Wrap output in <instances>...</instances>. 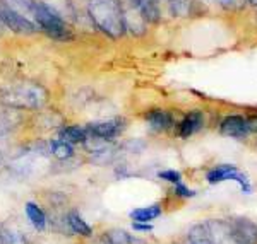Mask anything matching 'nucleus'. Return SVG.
<instances>
[{
	"mask_svg": "<svg viewBox=\"0 0 257 244\" xmlns=\"http://www.w3.org/2000/svg\"><path fill=\"white\" fill-rule=\"evenodd\" d=\"M250 4H254V6H257V0H248Z\"/></svg>",
	"mask_w": 257,
	"mask_h": 244,
	"instance_id": "c85d7f7f",
	"label": "nucleus"
},
{
	"mask_svg": "<svg viewBox=\"0 0 257 244\" xmlns=\"http://www.w3.org/2000/svg\"><path fill=\"white\" fill-rule=\"evenodd\" d=\"M187 242L189 244H214L208 224L202 222V224H196L190 227V230L187 234Z\"/></svg>",
	"mask_w": 257,
	"mask_h": 244,
	"instance_id": "4468645a",
	"label": "nucleus"
},
{
	"mask_svg": "<svg viewBox=\"0 0 257 244\" xmlns=\"http://www.w3.org/2000/svg\"><path fill=\"white\" fill-rule=\"evenodd\" d=\"M185 244H189V242H185Z\"/></svg>",
	"mask_w": 257,
	"mask_h": 244,
	"instance_id": "c756f323",
	"label": "nucleus"
},
{
	"mask_svg": "<svg viewBox=\"0 0 257 244\" xmlns=\"http://www.w3.org/2000/svg\"><path fill=\"white\" fill-rule=\"evenodd\" d=\"M218 4L226 10H238L245 4V0H218Z\"/></svg>",
	"mask_w": 257,
	"mask_h": 244,
	"instance_id": "412c9836",
	"label": "nucleus"
},
{
	"mask_svg": "<svg viewBox=\"0 0 257 244\" xmlns=\"http://www.w3.org/2000/svg\"><path fill=\"white\" fill-rule=\"evenodd\" d=\"M132 229H134V230H141V232H149L153 227L149 226L148 222H134V224H132Z\"/></svg>",
	"mask_w": 257,
	"mask_h": 244,
	"instance_id": "393cba45",
	"label": "nucleus"
},
{
	"mask_svg": "<svg viewBox=\"0 0 257 244\" xmlns=\"http://www.w3.org/2000/svg\"><path fill=\"white\" fill-rule=\"evenodd\" d=\"M2 162H4V156L0 154V166H2Z\"/></svg>",
	"mask_w": 257,
	"mask_h": 244,
	"instance_id": "cd10ccee",
	"label": "nucleus"
},
{
	"mask_svg": "<svg viewBox=\"0 0 257 244\" xmlns=\"http://www.w3.org/2000/svg\"><path fill=\"white\" fill-rule=\"evenodd\" d=\"M146 120L149 123V126L156 132H165L167 128L172 126V116L167 111H161V110H155V111H149L146 114Z\"/></svg>",
	"mask_w": 257,
	"mask_h": 244,
	"instance_id": "2eb2a0df",
	"label": "nucleus"
},
{
	"mask_svg": "<svg viewBox=\"0 0 257 244\" xmlns=\"http://www.w3.org/2000/svg\"><path fill=\"white\" fill-rule=\"evenodd\" d=\"M24 212H26V217L30 220V224L35 227L38 232H43L47 229V214L41 206L36 204V202H28L24 205Z\"/></svg>",
	"mask_w": 257,
	"mask_h": 244,
	"instance_id": "1a4fd4ad",
	"label": "nucleus"
},
{
	"mask_svg": "<svg viewBox=\"0 0 257 244\" xmlns=\"http://www.w3.org/2000/svg\"><path fill=\"white\" fill-rule=\"evenodd\" d=\"M125 128V120L122 118H113V120H105V122H94L89 123L86 126L89 135L103 140H111L115 138L117 135H120Z\"/></svg>",
	"mask_w": 257,
	"mask_h": 244,
	"instance_id": "423d86ee",
	"label": "nucleus"
},
{
	"mask_svg": "<svg viewBox=\"0 0 257 244\" xmlns=\"http://www.w3.org/2000/svg\"><path fill=\"white\" fill-rule=\"evenodd\" d=\"M88 12L94 26L101 32H105L108 38L118 40L123 36L125 22H123L120 0H89Z\"/></svg>",
	"mask_w": 257,
	"mask_h": 244,
	"instance_id": "f03ea898",
	"label": "nucleus"
},
{
	"mask_svg": "<svg viewBox=\"0 0 257 244\" xmlns=\"http://www.w3.org/2000/svg\"><path fill=\"white\" fill-rule=\"evenodd\" d=\"M175 193H177V195H180V196H192L194 195V192H190L187 186H184L182 183L175 184Z\"/></svg>",
	"mask_w": 257,
	"mask_h": 244,
	"instance_id": "5701e85b",
	"label": "nucleus"
},
{
	"mask_svg": "<svg viewBox=\"0 0 257 244\" xmlns=\"http://www.w3.org/2000/svg\"><path fill=\"white\" fill-rule=\"evenodd\" d=\"M170 12L173 16H187L190 10V2L192 0H167Z\"/></svg>",
	"mask_w": 257,
	"mask_h": 244,
	"instance_id": "aec40b11",
	"label": "nucleus"
},
{
	"mask_svg": "<svg viewBox=\"0 0 257 244\" xmlns=\"http://www.w3.org/2000/svg\"><path fill=\"white\" fill-rule=\"evenodd\" d=\"M0 244H28V238L16 227H0Z\"/></svg>",
	"mask_w": 257,
	"mask_h": 244,
	"instance_id": "dca6fc26",
	"label": "nucleus"
},
{
	"mask_svg": "<svg viewBox=\"0 0 257 244\" xmlns=\"http://www.w3.org/2000/svg\"><path fill=\"white\" fill-rule=\"evenodd\" d=\"M0 102L14 110H41L48 102V90L33 80L12 82L0 88Z\"/></svg>",
	"mask_w": 257,
	"mask_h": 244,
	"instance_id": "f257e3e1",
	"label": "nucleus"
},
{
	"mask_svg": "<svg viewBox=\"0 0 257 244\" xmlns=\"http://www.w3.org/2000/svg\"><path fill=\"white\" fill-rule=\"evenodd\" d=\"M136 6L139 7L143 12L144 19L151 24H156L161 18V10H160V0H132Z\"/></svg>",
	"mask_w": 257,
	"mask_h": 244,
	"instance_id": "ddd939ff",
	"label": "nucleus"
},
{
	"mask_svg": "<svg viewBox=\"0 0 257 244\" xmlns=\"http://www.w3.org/2000/svg\"><path fill=\"white\" fill-rule=\"evenodd\" d=\"M202 123H204V116H202V113H199V111H192V113H189L187 116L180 122V125H178V135H180L182 138H187L192 134H196V132L201 130Z\"/></svg>",
	"mask_w": 257,
	"mask_h": 244,
	"instance_id": "9d476101",
	"label": "nucleus"
},
{
	"mask_svg": "<svg viewBox=\"0 0 257 244\" xmlns=\"http://www.w3.org/2000/svg\"><path fill=\"white\" fill-rule=\"evenodd\" d=\"M214 244H238V241H237V238L233 236V232H230V234H226L225 238L218 239Z\"/></svg>",
	"mask_w": 257,
	"mask_h": 244,
	"instance_id": "b1692460",
	"label": "nucleus"
},
{
	"mask_svg": "<svg viewBox=\"0 0 257 244\" xmlns=\"http://www.w3.org/2000/svg\"><path fill=\"white\" fill-rule=\"evenodd\" d=\"M161 180H167V181H172V183H180L182 180V174L178 171H161L158 174Z\"/></svg>",
	"mask_w": 257,
	"mask_h": 244,
	"instance_id": "4be33fe9",
	"label": "nucleus"
},
{
	"mask_svg": "<svg viewBox=\"0 0 257 244\" xmlns=\"http://www.w3.org/2000/svg\"><path fill=\"white\" fill-rule=\"evenodd\" d=\"M0 20L4 22V26H7L11 31L18 32V34H33V32L40 30L36 22H33L28 18H24L23 14H19L18 10L9 9V7L0 9Z\"/></svg>",
	"mask_w": 257,
	"mask_h": 244,
	"instance_id": "20e7f679",
	"label": "nucleus"
},
{
	"mask_svg": "<svg viewBox=\"0 0 257 244\" xmlns=\"http://www.w3.org/2000/svg\"><path fill=\"white\" fill-rule=\"evenodd\" d=\"M48 147H50V154H52L53 157H57V159H60V160L70 159V157L74 156L72 146L67 142H64V140H60V138L52 140Z\"/></svg>",
	"mask_w": 257,
	"mask_h": 244,
	"instance_id": "f3484780",
	"label": "nucleus"
},
{
	"mask_svg": "<svg viewBox=\"0 0 257 244\" xmlns=\"http://www.w3.org/2000/svg\"><path fill=\"white\" fill-rule=\"evenodd\" d=\"M122 12H123V22H125V30H128L134 36H143L146 32L148 20L144 19L143 12L132 0H123Z\"/></svg>",
	"mask_w": 257,
	"mask_h": 244,
	"instance_id": "39448f33",
	"label": "nucleus"
},
{
	"mask_svg": "<svg viewBox=\"0 0 257 244\" xmlns=\"http://www.w3.org/2000/svg\"><path fill=\"white\" fill-rule=\"evenodd\" d=\"M99 244H118V242H115L108 236V232H105V234H101V238H99Z\"/></svg>",
	"mask_w": 257,
	"mask_h": 244,
	"instance_id": "bb28decb",
	"label": "nucleus"
},
{
	"mask_svg": "<svg viewBox=\"0 0 257 244\" xmlns=\"http://www.w3.org/2000/svg\"><path fill=\"white\" fill-rule=\"evenodd\" d=\"M235 171H237L235 166H228V164H225V166H218V168H214L213 171H209L206 178H208L209 183H221V181L230 180L231 172H235Z\"/></svg>",
	"mask_w": 257,
	"mask_h": 244,
	"instance_id": "6ab92c4d",
	"label": "nucleus"
},
{
	"mask_svg": "<svg viewBox=\"0 0 257 244\" xmlns=\"http://www.w3.org/2000/svg\"><path fill=\"white\" fill-rule=\"evenodd\" d=\"M65 222H67L69 229L72 230L74 234L82 236V238H89L93 236V229L84 218L81 217V214L77 210H70V212L65 214Z\"/></svg>",
	"mask_w": 257,
	"mask_h": 244,
	"instance_id": "9b49d317",
	"label": "nucleus"
},
{
	"mask_svg": "<svg viewBox=\"0 0 257 244\" xmlns=\"http://www.w3.org/2000/svg\"><path fill=\"white\" fill-rule=\"evenodd\" d=\"M31 14L35 16V22L48 38L55 41H70L74 38L72 31L67 26L64 19L59 16V12H55L50 6L43 2H35L33 4Z\"/></svg>",
	"mask_w": 257,
	"mask_h": 244,
	"instance_id": "7ed1b4c3",
	"label": "nucleus"
},
{
	"mask_svg": "<svg viewBox=\"0 0 257 244\" xmlns=\"http://www.w3.org/2000/svg\"><path fill=\"white\" fill-rule=\"evenodd\" d=\"M161 215V206L160 205H151V206H144V208H136L131 212V217L136 222H149L155 220L156 217Z\"/></svg>",
	"mask_w": 257,
	"mask_h": 244,
	"instance_id": "a211bd4d",
	"label": "nucleus"
},
{
	"mask_svg": "<svg viewBox=\"0 0 257 244\" xmlns=\"http://www.w3.org/2000/svg\"><path fill=\"white\" fill-rule=\"evenodd\" d=\"M88 130L82 126H77V125H70V126H64L62 130L59 132V138L64 140V142L70 144H84L86 138H88Z\"/></svg>",
	"mask_w": 257,
	"mask_h": 244,
	"instance_id": "f8f14e48",
	"label": "nucleus"
},
{
	"mask_svg": "<svg viewBox=\"0 0 257 244\" xmlns=\"http://www.w3.org/2000/svg\"><path fill=\"white\" fill-rule=\"evenodd\" d=\"M231 232L238 244H257V226L245 217H237L230 220Z\"/></svg>",
	"mask_w": 257,
	"mask_h": 244,
	"instance_id": "0eeeda50",
	"label": "nucleus"
},
{
	"mask_svg": "<svg viewBox=\"0 0 257 244\" xmlns=\"http://www.w3.org/2000/svg\"><path fill=\"white\" fill-rule=\"evenodd\" d=\"M219 132L221 135H226V137H245L248 134L247 128V118L240 116V114H231V116H226L219 125Z\"/></svg>",
	"mask_w": 257,
	"mask_h": 244,
	"instance_id": "6e6552de",
	"label": "nucleus"
},
{
	"mask_svg": "<svg viewBox=\"0 0 257 244\" xmlns=\"http://www.w3.org/2000/svg\"><path fill=\"white\" fill-rule=\"evenodd\" d=\"M247 128H248V134H257V114L247 118Z\"/></svg>",
	"mask_w": 257,
	"mask_h": 244,
	"instance_id": "a878e982",
	"label": "nucleus"
}]
</instances>
